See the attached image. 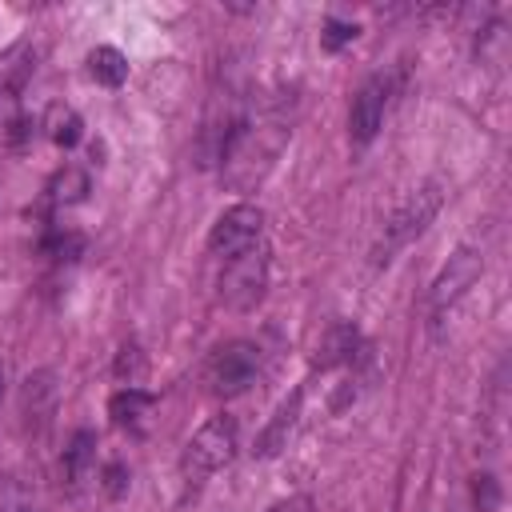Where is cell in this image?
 <instances>
[{
    "instance_id": "obj_1",
    "label": "cell",
    "mask_w": 512,
    "mask_h": 512,
    "mask_svg": "<svg viewBox=\"0 0 512 512\" xmlns=\"http://www.w3.org/2000/svg\"><path fill=\"white\" fill-rule=\"evenodd\" d=\"M288 136H292L288 120L276 116V112H268L260 120H244L240 116L228 128V136L220 144V156H216L220 160V180L228 188H236V192H252L272 172V164L284 152Z\"/></svg>"
},
{
    "instance_id": "obj_15",
    "label": "cell",
    "mask_w": 512,
    "mask_h": 512,
    "mask_svg": "<svg viewBox=\"0 0 512 512\" xmlns=\"http://www.w3.org/2000/svg\"><path fill=\"white\" fill-rule=\"evenodd\" d=\"M44 192H48V204L72 208V204H80V200L92 192V180H88V172H84L80 164H64V168L52 172V180H48Z\"/></svg>"
},
{
    "instance_id": "obj_23",
    "label": "cell",
    "mask_w": 512,
    "mask_h": 512,
    "mask_svg": "<svg viewBox=\"0 0 512 512\" xmlns=\"http://www.w3.org/2000/svg\"><path fill=\"white\" fill-rule=\"evenodd\" d=\"M0 384H4V372H0Z\"/></svg>"
},
{
    "instance_id": "obj_12",
    "label": "cell",
    "mask_w": 512,
    "mask_h": 512,
    "mask_svg": "<svg viewBox=\"0 0 512 512\" xmlns=\"http://www.w3.org/2000/svg\"><path fill=\"white\" fill-rule=\"evenodd\" d=\"M300 404H304V388H296L280 408H276V416L264 424V432H260V440H256V456H276L280 448H288V436H292V424H296V416H300Z\"/></svg>"
},
{
    "instance_id": "obj_9",
    "label": "cell",
    "mask_w": 512,
    "mask_h": 512,
    "mask_svg": "<svg viewBox=\"0 0 512 512\" xmlns=\"http://www.w3.org/2000/svg\"><path fill=\"white\" fill-rule=\"evenodd\" d=\"M384 108H388V80L384 76H372L360 84V92L352 96V108H348V140L356 148L372 144V136L380 132L384 124Z\"/></svg>"
},
{
    "instance_id": "obj_14",
    "label": "cell",
    "mask_w": 512,
    "mask_h": 512,
    "mask_svg": "<svg viewBox=\"0 0 512 512\" xmlns=\"http://www.w3.org/2000/svg\"><path fill=\"white\" fill-rule=\"evenodd\" d=\"M64 476L72 480V488H84L96 476V436L88 428H80L68 448H64Z\"/></svg>"
},
{
    "instance_id": "obj_8",
    "label": "cell",
    "mask_w": 512,
    "mask_h": 512,
    "mask_svg": "<svg viewBox=\"0 0 512 512\" xmlns=\"http://www.w3.org/2000/svg\"><path fill=\"white\" fill-rule=\"evenodd\" d=\"M480 272H484V256H480L476 248H456V252L448 256V264L440 268V276L432 280V288H428V308H432V316H440L444 308H452V304L480 280Z\"/></svg>"
},
{
    "instance_id": "obj_2",
    "label": "cell",
    "mask_w": 512,
    "mask_h": 512,
    "mask_svg": "<svg viewBox=\"0 0 512 512\" xmlns=\"http://www.w3.org/2000/svg\"><path fill=\"white\" fill-rule=\"evenodd\" d=\"M232 456H236V420L220 412V416L204 420V424L192 432V440H188L184 452H180V472H184L188 484H204V480H208L212 472H220Z\"/></svg>"
},
{
    "instance_id": "obj_18",
    "label": "cell",
    "mask_w": 512,
    "mask_h": 512,
    "mask_svg": "<svg viewBox=\"0 0 512 512\" xmlns=\"http://www.w3.org/2000/svg\"><path fill=\"white\" fill-rule=\"evenodd\" d=\"M44 252L52 256V260H76L80 252H84V236L80 232H72V228H56V232H48L44 236Z\"/></svg>"
},
{
    "instance_id": "obj_21",
    "label": "cell",
    "mask_w": 512,
    "mask_h": 512,
    "mask_svg": "<svg viewBox=\"0 0 512 512\" xmlns=\"http://www.w3.org/2000/svg\"><path fill=\"white\" fill-rule=\"evenodd\" d=\"M124 488H128V468L124 464H108L104 468V492L116 500V496H124Z\"/></svg>"
},
{
    "instance_id": "obj_6",
    "label": "cell",
    "mask_w": 512,
    "mask_h": 512,
    "mask_svg": "<svg viewBox=\"0 0 512 512\" xmlns=\"http://www.w3.org/2000/svg\"><path fill=\"white\" fill-rule=\"evenodd\" d=\"M260 240H264V212L256 204L240 200V204H232V208H224L216 216V224L208 232V252L216 260H228V256L260 244Z\"/></svg>"
},
{
    "instance_id": "obj_7",
    "label": "cell",
    "mask_w": 512,
    "mask_h": 512,
    "mask_svg": "<svg viewBox=\"0 0 512 512\" xmlns=\"http://www.w3.org/2000/svg\"><path fill=\"white\" fill-rule=\"evenodd\" d=\"M260 372V348L248 344V340H232V344H220L204 368L208 376V388L216 396H240Z\"/></svg>"
},
{
    "instance_id": "obj_3",
    "label": "cell",
    "mask_w": 512,
    "mask_h": 512,
    "mask_svg": "<svg viewBox=\"0 0 512 512\" xmlns=\"http://www.w3.org/2000/svg\"><path fill=\"white\" fill-rule=\"evenodd\" d=\"M264 288H268V244L264 240L224 260V268H220V300L232 312H252L264 300Z\"/></svg>"
},
{
    "instance_id": "obj_16",
    "label": "cell",
    "mask_w": 512,
    "mask_h": 512,
    "mask_svg": "<svg viewBox=\"0 0 512 512\" xmlns=\"http://www.w3.org/2000/svg\"><path fill=\"white\" fill-rule=\"evenodd\" d=\"M88 76L96 84H104V88H120L128 80V56L120 48H112V44H96L88 52Z\"/></svg>"
},
{
    "instance_id": "obj_19",
    "label": "cell",
    "mask_w": 512,
    "mask_h": 512,
    "mask_svg": "<svg viewBox=\"0 0 512 512\" xmlns=\"http://www.w3.org/2000/svg\"><path fill=\"white\" fill-rule=\"evenodd\" d=\"M472 508L476 512H496L500 508V480L492 472H476L472 476Z\"/></svg>"
},
{
    "instance_id": "obj_11",
    "label": "cell",
    "mask_w": 512,
    "mask_h": 512,
    "mask_svg": "<svg viewBox=\"0 0 512 512\" xmlns=\"http://www.w3.org/2000/svg\"><path fill=\"white\" fill-rule=\"evenodd\" d=\"M360 356V336L348 320H332L316 344V368H336V364H352Z\"/></svg>"
},
{
    "instance_id": "obj_5",
    "label": "cell",
    "mask_w": 512,
    "mask_h": 512,
    "mask_svg": "<svg viewBox=\"0 0 512 512\" xmlns=\"http://www.w3.org/2000/svg\"><path fill=\"white\" fill-rule=\"evenodd\" d=\"M436 208H440V188H436V184H424L420 192H412V196L388 216L384 236H380V248H376V264H388L392 252H400L408 240H416V236L432 224Z\"/></svg>"
},
{
    "instance_id": "obj_20",
    "label": "cell",
    "mask_w": 512,
    "mask_h": 512,
    "mask_svg": "<svg viewBox=\"0 0 512 512\" xmlns=\"http://www.w3.org/2000/svg\"><path fill=\"white\" fill-rule=\"evenodd\" d=\"M356 36H360V28H356V24L328 16V20H324V28H320V48H324V52H340V48H344V44H352Z\"/></svg>"
},
{
    "instance_id": "obj_13",
    "label": "cell",
    "mask_w": 512,
    "mask_h": 512,
    "mask_svg": "<svg viewBox=\"0 0 512 512\" xmlns=\"http://www.w3.org/2000/svg\"><path fill=\"white\" fill-rule=\"evenodd\" d=\"M40 128H44V136H48L56 148H76V144L84 140V120H80V112H76L72 104H64V100H56V104L44 108Z\"/></svg>"
},
{
    "instance_id": "obj_4",
    "label": "cell",
    "mask_w": 512,
    "mask_h": 512,
    "mask_svg": "<svg viewBox=\"0 0 512 512\" xmlns=\"http://www.w3.org/2000/svg\"><path fill=\"white\" fill-rule=\"evenodd\" d=\"M36 72V48L28 40H16L0 52V128L12 140L28 136V116L20 108V92Z\"/></svg>"
},
{
    "instance_id": "obj_17",
    "label": "cell",
    "mask_w": 512,
    "mask_h": 512,
    "mask_svg": "<svg viewBox=\"0 0 512 512\" xmlns=\"http://www.w3.org/2000/svg\"><path fill=\"white\" fill-rule=\"evenodd\" d=\"M112 372H116V380H120L124 388H140V380L148 376V356H144V348H140V344H124V348L116 352Z\"/></svg>"
},
{
    "instance_id": "obj_10",
    "label": "cell",
    "mask_w": 512,
    "mask_h": 512,
    "mask_svg": "<svg viewBox=\"0 0 512 512\" xmlns=\"http://www.w3.org/2000/svg\"><path fill=\"white\" fill-rule=\"evenodd\" d=\"M108 416L120 432L128 436H144L156 420V396L144 392V388H120L108 396Z\"/></svg>"
},
{
    "instance_id": "obj_22",
    "label": "cell",
    "mask_w": 512,
    "mask_h": 512,
    "mask_svg": "<svg viewBox=\"0 0 512 512\" xmlns=\"http://www.w3.org/2000/svg\"><path fill=\"white\" fill-rule=\"evenodd\" d=\"M268 512H316V500L312 496H288V500H280V504H272Z\"/></svg>"
}]
</instances>
